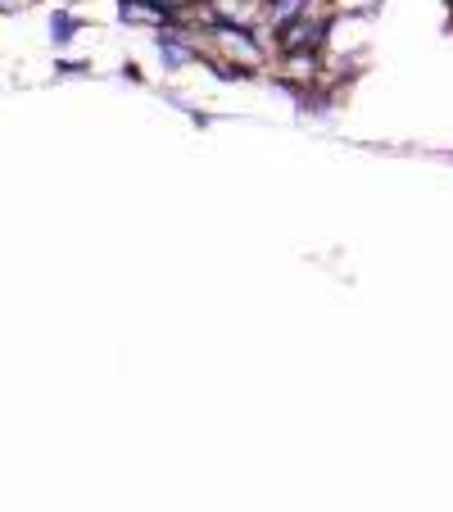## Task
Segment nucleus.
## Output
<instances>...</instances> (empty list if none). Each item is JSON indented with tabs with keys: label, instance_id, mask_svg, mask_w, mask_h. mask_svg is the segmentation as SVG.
Wrapping results in <instances>:
<instances>
[{
	"label": "nucleus",
	"instance_id": "f257e3e1",
	"mask_svg": "<svg viewBox=\"0 0 453 512\" xmlns=\"http://www.w3.org/2000/svg\"><path fill=\"white\" fill-rule=\"evenodd\" d=\"M331 28H336V10H309L299 23H290V28L272 32V50L277 55H295V50H313V55H322L331 41Z\"/></svg>",
	"mask_w": 453,
	"mask_h": 512
},
{
	"label": "nucleus",
	"instance_id": "f03ea898",
	"mask_svg": "<svg viewBox=\"0 0 453 512\" xmlns=\"http://www.w3.org/2000/svg\"><path fill=\"white\" fill-rule=\"evenodd\" d=\"M322 0H268L263 5V23H268V32H281L290 28V23H299L309 10H318Z\"/></svg>",
	"mask_w": 453,
	"mask_h": 512
},
{
	"label": "nucleus",
	"instance_id": "7ed1b4c3",
	"mask_svg": "<svg viewBox=\"0 0 453 512\" xmlns=\"http://www.w3.org/2000/svg\"><path fill=\"white\" fill-rule=\"evenodd\" d=\"M78 32H82V19L73 10H55V14H50V41H55V46H68Z\"/></svg>",
	"mask_w": 453,
	"mask_h": 512
},
{
	"label": "nucleus",
	"instance_id": "20e7f679",
	"mask_svg": "<svg viewBox=\"0 0 453 512\" xmlns=\"http://www.w3.org/2000/svg\"><path fill=\"white\" fill-rule=\"evenodd\" d=\"M55 73H59V78H78V73H87V64H73V59H59V64H55Z\"/></svg>",
	"mask_w": 453,
	"mask_h": 512
},
{
	"label": "nucleus",
	"instance_id": "39448f33",
	"mask_svg": "<svg viewBox=\"0 0 453 512\" xmlns=\"http://www.w3.org/2000/svg\"><path fill=\"white\" fill-rule=\"evenodd\" d=\"M327 5H331V0H327Z\"/></svg>",
	"mask_w": 453,
	"mask_h": 512
}]
</instances>
